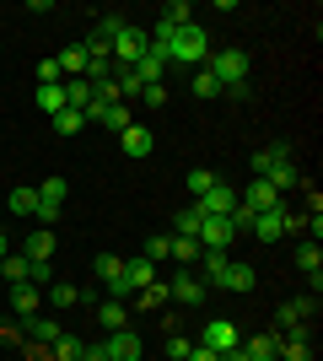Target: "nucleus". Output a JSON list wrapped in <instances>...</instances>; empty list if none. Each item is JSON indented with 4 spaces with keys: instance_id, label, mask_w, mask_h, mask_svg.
<instances>
[{
    "instance_id": "obj_1",
    "label": "nucleus",
    "mask_w": 323,
    "mask_h": 361,
    "mask_svg": "<svg viewBox=\"0 0 323 361\" xmlns=\"http://www.w3.org/2000/svg\"><path fill=\"white\" fill-rule=\"evenodd\" d=\"M151 44L167 49L172 65H205L210 60V32H205L200 22H184V27H172L167 38H151Z\"/></svg>"
},
{
    "instance_id": "obj_2",
    "label": "nucleus",
    "mask_w": 323,
    "mask_h": 361,
    "mask_svg": "<svg viewBox=\"0 0 323 361\" xmlns=\"http://www.w3.org/2000/svg\"><path fill=\"white\" fill-rule=\"evenodd\" d=\"M151 49V32L135 27V22H124L119 32H113V44H108V60H113V71H135V60Z\"/></svg>"
},
{
    "instance_id": "obj_3",
    "label": "nucleus",
    "mask_w": 323,
    "mask_h": 361,
    "mask_svg": "<svg viewBox=\"0 0 323 361\" xmlns=\"http://www.w3.org/2000/svg\"><path fill=\"white\" fill-rule=\"evenodd\" d=\"M205 71L215 75V87L227 92V87H243V81H248L253 60H248L243 49H210V60H205Z\"/></svg>"
},
{
    "instance_id": "obj_4",
    "label": "nucleus",
    "mask_w": 323,
    "mask_h": 361,
    "mask_svg": "<svg viewBox=\"0 0 323 361\" xmlns=\"http://www.w3.org/2000/svg\"><path fill=\"white\" fill-rule=\"evenodd\" d=\"M65 195H70V183H65L60 173L38 183V221H44V226H54V221H60V211H65Z\"/></svg>"
},
{
    "instance_id": "obj_5",
    "label": "nucleus",
    "mask_w": 323,
    "mask_h": 361,
    "mask_svg": "<svg viewBox=\"0 0 323 361\" xmlns=\"http://www.w3.org/2000/svg\"><path fill=\"white\" fill-rule=\"evenodd\" d=\"M200 345L215 350V356H227V350L243 345V334H237V324H232V318H210V324H205V334H200Z\"/></svg>"
},
{
    "instance_id": "obj_6",
    "label": "nucleus",
    "mask_w": 323,
    "mask_h": 361,
    "mask_svg": "<svg viewBox=\"0 0 323 361\" xmlns=\"http://www.w3.org/2000/svg\"><path fill=\"white\" fill-rule=\"evenodd\" d=\"M237 238V226H232V216H205L200 232H194V243L200 248H215V254H227V243Z\"/></svg>"
},
{
    "instance_id": "obj_7",
    "label": "nucleus",
    "mask_w": 323,
    "mask_h": 361,
    "mask_svg": "<svg viewBox=\"0 0 323 361\" xmlns=\"http://www.w3.org/2000/svg\"><path fill=\"white\" fill-rule=\"evenodd\" d=\"M237 205H243V211H253V216H259V211H280V195H275L264 178H253L248 189H237Z\"/></svg>"
},
{
    "instance_id": "obj_8",
    "label": "nucleus",
    "mask_w": 323,
    "mask_h": 361,
    "mask_svg": "<svg viewBox=\"0 0 323 361\" xmlns=\"http://www.w3.org/2000/svg\"><path fill=\"white\" fill-rule=\"evenodd\" d=\"M167 65H172V60H167V49H162V44H151V49H146V54L135 60V81H140V87H156Z\"/></svg>"
},
{
    "instance_id": "obj_9",
    "label": "nucleus",
    "mask_w": 323,
    "mask_h": 361,
    "mask_svg": "<svg viewBox=\"0 0 323 361\" xmlns=\"http://www.w3.org/2000/svg\"><path fill=\"white\" fill-rule=\"evenodd\" d=\"M167 291H172V302H178V307H200V302H205V291H210V286H205V281H194V275H184V270H178V275L167 281Z\"/></svg>"
},
{
    "instance_id": "obj_10",
    "label": "nucleus",
    "mask_w": 323,
    "mask_h": 361,
    "mask_svg": "<svg viewBox=\"0 0 323 361\" xmlns=\"http://www.w3.org/2000/svg\"><path fill=\"white\" fill-rule=\"evenodd\" d=\"M103 356H108V361H140V334H135V329L108 334V340H103Z\"/></svg>"
},
{
    "instance_id": "obj_11",
    "label": "nucleus",
    "mask_w": 323,
    "mask_h": 361,
    "mask_svg": "<svg viewBox=\"0 0 323 361\" xmlns=\"http://www.w3.org/2000/svg\"><path fill=\"white\" fill-rule=\"evenodd\" d=\"M248 232H253L259 243H280L286 238V211H259L253 221H248Z\"/></svg>"
},
{
    "instance_id": "obj_12",
    "label": "nucleus",
    "mask_w": 323,
    "mask_h": 361,
    "mask_svg": "<svg viewBox=\"0 0 323 361\" xmlns=\"http://www.w3.org/2000/svg\"><path fill=\"white\" fill-rule=\"evenodd\" d=\"M312 313H318V297H296V302H286V307H280V313H275V329L286 334V329H291V324H308Z\"/></svg>"
},
{
    "instance_id": "obj_13",
    "label": "nucleus",
    "mask_w": 323,
    "mask_h": 361,
    "mask_svg": "<svg viewBox=\"0 0 323 361\" xmlns=\"http://www.w3.org/2000/svg\"><path fill=\"white\" fill-rule=\"evenodd\" d=\"M194 205H200L205 216H232V211H237V189H227V183L215 178V189L205 200H194Z\"/></svg>"
},
{
    "instance_id": "obj_14",
    "label": "nucleus",
    "mask_w": 323,
    "mask_h": 361,
    "mask_svg": "<svg viewBox=\"0 0 323 361\" xmlns=\"http://www.w3.org/2000/svg\"><path fill=\"white\" fill-rule=\"evenodd\" d=\"M296 270H308V281H312V297H318V286H323V248L318 243H302V248H296Z\"/></svg>"
},
{
    "instance_id": "obj_15",
    "label": "nucleus",
    "mask_w": 323,
    "mask_h": 361,
    "mask_svg": "<svg viewBox=\"0 0 323 361\" xmlns=\"http://www.w3.org/2000/svg\"><path fill=\"white\" fill-rule=\"evenodd\" d=\"M6 302H11V313H16V318H38V307H44L38 286H6Z\"/></svg>"
},
{
    "instance_id": "obj_16",
    "label": "nucleus",
    "mask_w": 323,
    "mask_h": 361,
    "mask_svg": "<svg viewBox=\"0 0 323 361\" xmlns=\"http://www.w3.org/2000/svg\"><path fill=\"white\" fill-rule=\"evenodd\" d=\"M119 146H124V157H135V162H140V157H151V151H156V140H151L146 124H129V130L119 135Z\"/></svg>"
},
{
    "instance_id": "obj_17",
    "label": "nucleus",
    "mask_w": 323,
    "mask_h": 361,
    "mask_svg": "<svg viewBox=\"0 0 323 361\" xmlns=\"http://www.w3.org/2000/svg\"><path fill=\"white\" fill-rule=\"evenodd\" d=\"M189 16H194V11H189V0H167V6H162V16H156V32H151V38H167L172 27H184Z\"/></svg>"
},
{
    "instance_id": "obj_18",
    "label": "nucleus",
    "mask_w": 323,
    "mask_h": 361,
    "mask_svg": "<svg viewBox=\"0 0 323 361\" xmlns=\"http://www.w3.org/2000/svg\"><path fill=\"white\" fill-rule=\"evenodd\" d=\"M253 286H259V270H253V264H227V275H221L215 291H253Z\"/></svg>"
},
{
    "instance_id": "obj_19",
    "label": "nucleus",
    "mask_w": 323,
    "mask_h": 361,
    "mask_svg": "<svg viewBox=\"0 0 323 361\" xmlns=\"http://www.w3.org/2000/svg\"><path fill=\"white\" fill-rule=\"evenodd\" d=\"M27 275H32L27 254H6V259H0V281H6V286H27Z\"/></svg>"
},
{
    "instance_id": "obj_20",
    "label": "nucleus",
    "mask_w": 323,
    "mask_h": 361,
    "mask_svg": "<svg viewBox=\"0 0 323 361\" xmlns=\"http://www.w3.org/2000/svg\"><path fill=\"white\" fill-rule=\"evenodd\" d=\"M22 254H27L32 264H49V259H54V226H38V232L27 238V248H22Z\"/></svg>"
},
{
    "instance_id": "obj_21",
    "label": "nucleus",
    "mask_w": 323,
    "mask_h": 361,
    "mask_svg": "<svg viewBox=\"0 0 323 361\" xmlns=\"http://www.w3.org/2000/svg\"><path fill=\"white\" fill-rule=\"evenodd\" d=\"M248 361H280V334H253V340H243Z\"/></svg>"
},
{
    "instance_id": "obj_22",
    "label": "nucleus",
    "mask_w": 323,
    "mask_h": 361,
    "mask_svg": "<svg viewBox=\"0 0 323 361\" xmlns=\"http://www.w3.org/2000/svg\"><path fill=\"white\" fill-rule=\"evenodd\" d=\"M97 324H103L108 334H119V329H129V307H124V302H113V297H108L103 307H97Z\"/></svg>"
},
{
    "instance_id": "obj_23",
    "label": "nucleus",
    "mask_w": 323,
    "mask_h": 361,
    "mask_svg": "<svg viewBox=\"0 0 323 361\" xmlns=\"http://www.w3.org/2000/svg\"><path fill=\"white\" fill-rule=\"evenodd\" d=\"M97 124H103L108 135H124V130L135 124V114H129V103H113V108H103V114H97Z\"/></svg>"
},
{
    "instance_id": "obj_24",
    "label": "nucleus",
    "mask_w": 323,
    "mask_h": 361,
    "mask_svg": "<svg viewBox=\"0 0 323 361\" xmlns=\"http://www.w3.org/2000/svg\"><path fill=\"white\" fill-rule=\"evenodd\" d=\"M200 264H205V286H221V275H227L232 259H227V254H215V248H200Z\"/></svg>"
},
{
    "instance_id": "obj_25",
    "label": "nucleus",
    "mask_w": 323,
    "mask_h": 361,
    "mask_svg": "<svg viewBox=\"0 0 323 361\" xmlns=\"http://www.w3.org/2000/svg\"><path fill=\"white\" fill-rule=\"evenodd\" d=\"M11 216H38V189H6Z\"/></svg>"
},
{
    "instance_id": "obj_26",
    "label": "nucleus",
    "mask_w": 323,
    "mask_h": 361,
    "mask_svg": "<svg viewBox=\"0 0 323 361\" xmlns=\"http://www.w3.org/2000/svg\"><path fill=\"white\" fill-rule=\"evenodd\" d=\"M167 259H178V264L189 270V264H200V243L194 238H167Z\"/></svg>"
},
{
    "instance_id": "obj_27",
    "label": "nucleus",
    "mask_w": 323,
    "mask_h": 361,
    "mask_svg": "<svg viewBox=\"0 0 323 361\" xmlns=\"http://www.w3.org/2000/svg\"><path fill=\"white\" fill-rule=\"evenodd\" d=\"M27 334H32V340H38V345H49V350H54V340H60V324H54V318H27Z\"/></svg>"
},
{
    "instance_id": "obj_28",
    "label": "nucleus",
    "mask_w": 323,
    "mask_h": 361,
    "mask_svg": "<svg viewBox=\"0 0 323 361\" xmlns=\"http://www.w3.org/2000/svg\"><path fill=\"white\" fill-rule=\"evenodd\" d=\"M32 103H38L49 119H54V114L65 108V81H54V87H38V97H32Z\"/></svg>"
},
{
    "instance_id": "obj_29",
    "label": "nucleus",
    "mask_w": 323,
    "mask_h": 361,
    "mask_svg": "<svg viewBox=\"0 0 323 361\" xmlns=\"http://www.w3.org/2000/svg\"><path fill=\"white\" fill-rule=\"evenodd\" d=\"M184 189H189V200H205L215 189V173H210V167H194V173L184 178Z\"/></svg>"
},
{
    "instance_id": "obj_30",
    "label": "nucleus",
    "mask_w": 323,
    "mask_h": 361,
    "mask_svg": "<svg viewBox=\"0 0 323 361\" xmlns=\"http://www.w3.org/2000/svg\"><path fill=\"white\" fill-rule=\"evenodd\" d=\"M54 130H60V135H81V130H87V114H76V108H60V114H54Z\"/></svg>"
},
{
    "instance_id": "obj_31",
    "label": "nucleus",
    "mask_w": 323,
    "mask_h": 361,
    "mask_svg": "<svg viewBox=\"0 0 323 361\" xmlns=\"http://www.w3.org/2000/svg\"><path fill=\"white\" fill-rule=\"evenodd\" d=\"M162 302H172L167 281H151V286H140V307H146V313H151V307H162Z\"/></svg>"
},
{
    "instance_id": "obj_32",
    "label": "nucleus",
    "mask_w": 323,
    "mask_h": 361,
    "mask_svg": "<svg viewBox=\"0 0 323 361\" xmlns=\"http://www.w3.org/2000/svg\"><path fill=\"white\" fill-rule=\"evenodd\" d=\"M60 71H65V75H87V49L70 44V49L60 54Z\"/></svg>"
},
{
    "instance_id": "obj_33",
    "label": "nucleus",
    "mask_w": 323,
    "mask_h": 361,
    "mask_svg": "<svg viewBox=\"0 0 323 361\" xmlns=\"http://www.w3.org/2000/svg\"><path fill=\"white\" fill-rule=\"evenodd\" d=\"M81 350H87V340H76V334H60V340H54V361H81Z\"/></svg>"
},
{
    "instance_id": "obj_34",
    "label": "nucleus",
    "mask_w": 323,
    "mask_h": 361,
    "mask_svg": "<svg viewBox=\"0 0 323 361\" xmlns=\"http://www.w3.org/2000/svg\"><path fill=\"white\" fill-rule=\"evenodd\" d=\"M49 302H54V307H76V302H81V291L70 286V281H54V286H49Z\"/></svg>"
},
{
    "instance_id": "obj_35",
    "label": "nucleus",
    "mask_w": 323,
    "mask_h": 361,
    "mask_svg": "<svg viewBox=\"0 0 323 361\" xmlns=\"http://www.w3.org/2000/svg\"><path fill=\"white\" fill-rule=\"evenodd\" d=\"M119 270H124V259H119V254H97V264H92V275L103 281V286H108V281H113Z\"/></svg>"
},
{
    "instance_id": "obj_36",
    "label": "nucleus",
    "mask_w": 323,
    "mask_h": 361,
    "mask_svg": "<svg viewBox=\"0 0 323 361\" xmlns=\"http://www.w3.org/2000/svg\"><path fill=\"white\" fill-rule=\"evenodd\" d=\"M200 221H205V211H200V205L178 211V238H194V232H200Z\"/></svg>"
},
{
    "instance_id": "obj_37",
    "label": "nucleus",
    "mask_w": 323,
    "mask_h": 361,
    "mask_svg": "<svg viewBox=\"0 0 323 361\" xmlns=\"http://www.w3.org/2000/svg\"><path fill=\"white\" fill-rule=\"evenodd\" d=\"M140 259L162 264V259H167V232H151V238H146V254H140Z\"/></svg>"
},
{
    "instance_id": "obj_38",
    "label": "nucleus",
    "mask_w": 323,
    "mask_h": 361,
    "mask_svg": "<svg viewBox=\"0 0 323 361\" xmlns=\"http://www.w3.org/2000/svg\"><path fill=\"white\" fill-rule=\"evenodd\" d=\"M194 97H221V87H215V75L205 71V65L194 71Z\"/></svg>"
},
{
    "instance_id": "obj_39",
    "label": "nucleus",
    "mask_w": 323,
    "mask_h": 361,
    "mask_svg": "<svg viewBox=\"0 0 323 361\" xmlns=\"http://www.w3.org/2000/svg\"><path fill=\"white\" fill-rule=\"evenodd\" d=\"M140 103H146V108H167V81H156V87H140Z\"/></svg>"
},
{
    "instance_id": "obj_40",
    "label": "nucleus",
    "mask_w": 323,
    "mask_h": 361,
    "mask_svg": "<svg viewBox=\"0 0 323 361\" xmlns=\"http://www.w3.org/2000/svg\"><path fill=\"white\" fill-rule=\"evenodd\" d=\"M189 350H194V340H184V334H167V361H189Z\"/></svg>"
},
{
    "instance_id": "obj_41",
    "label": "nucleus",
    "mask_w": 323,
    "mask_h": 361,
    "mask_svg": "<svg viewBox=\"0 0 323 361\" xmlns=\"http://www.w3.org/2000/svg\"><path fill=\"white\" fill-rule=\"evenodd\" d=\"M280 361H312V345H286L280 340Z\"/></svg>"
},
{
    "instance_id": "obj_42",
    "label": "nucleus",
    "mask_w": 323,
    "mask_h": 361,
    "mask_svg": "<svg viewBox=\"0 0 323 361\" xmlns=\"http://www.w3.org/2000/svg\"><path fill=\"white\" fill-rule=\"evenodd\" d=\"M189 361H221V356H215V350H205V345H194V350H189Z\"/></svg>"
},
{
    "instance_id": "obj_43",
    "label": "nucleus",
    "mask_w": 323,
    "mask_h": 361,
    "mask_svg": "<svg viewBox=\"0 0 323 361\" xmlns=\"http://www.w3.org/2000/svg\"><path fill=\"white\" fill-rule=\"evenodd\" d=\"M221 361H248V350L237 345V350H227V356H221Z\"/></svg>"
},
{
    "instance_id": "obj_44",
    "label": "nucleus",
    "mask_w": 323,
    "mask_h": 361,
    "mask_svg": "<svg viewBox=\"0 0 323 361\" xmlns=\"http://www.w3.org/2000/svg\"><path fill=\"white\" fill-rule=\"evenodd\" d=\"M6 254H11V243H6V232H0V259H6Z\"/></svg>"
},
{
    "instance_id": "obj_45",
    "label": "nucleus",
    "mask_w": 323,
    "mask_h": 361,
    "mask_svg": "<svg viewBox=\"0 0 323 361\" xmlns=\"http://www.w3.org/2000/svg\"><path fill=\"white\" fill-rule=\"evenodd\" d=\"M0 195H6V189H0Z\"/></svg>"
}]
</instances>
